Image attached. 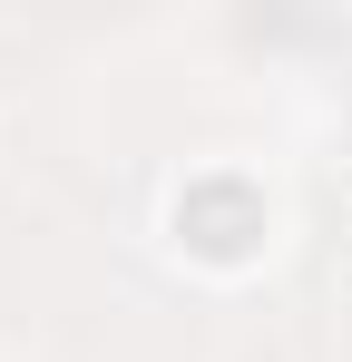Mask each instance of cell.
Masks as SVG:
<instances>
[{"label": "cell", "mask_w": 352, "mask_h": 362, "mask_svg": "<svg viewBox=\"0 0 352 362\" xmlns=\"http://www.w3.org/2000/svg\"><path fill=\"white\" fill-rule=\"evenodd\" d=\"M176 235L235 264V255H254V235H264V206H254L235 177H206V186H186V196H176Z\"/></svg>", "instance_id": "cell-1"}]
</instances>
